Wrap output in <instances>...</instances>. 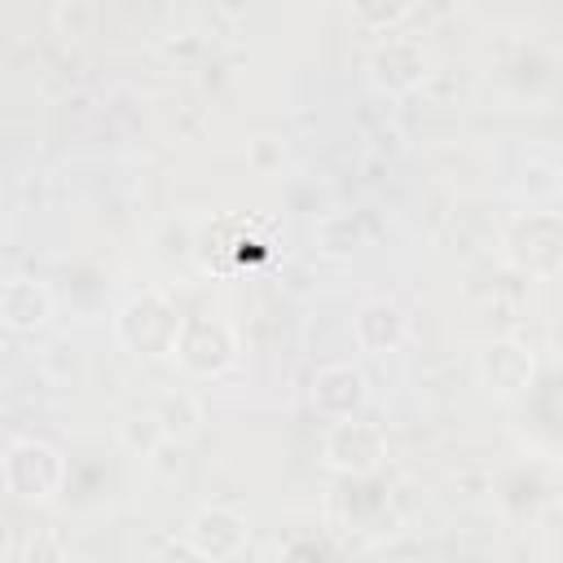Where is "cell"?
<instances>
[{
    "label": "cell",
    "mask_w": 563,
    "mask_h": 563,
    "mask_svg": "<svg viewBox=\"0 0 563 563\" xmlns=\"http://www.w3.org/2000/svg\"><path fill=\"white\" fill-rule=\"evenodd\" d=\"M361 242V229H356V220L352 216H321V224H317V246L325 251V255H347L352 246Z\"/></svg>",
    "instance_id": "15"
},
{
    "label": "cell",
    "mask_w": 563,
    "mask_h": 563,
    "mask_svg": "<svg viewBox=\"0 0 563 563\" xmlns=\"http://www.w3.org/2000/svg\"><path fill=\"white\" fill-rule=\"evenodd\" d=\"M185 537L189 545L207 559V563H224L233 554L246 550V519L233 510V506H198L185 523Z\"/></svg>",
    "instance_id": "9"
},
{
    "label": "cell",
    "mask_w": 563,
    "mask_h": 563,
    "mask_svg": "<svg viewBox=\"0 0 563 563\" xmlns=\"http://www.w3.org/2000/svg\"><path fill=\"white\" fill-rule=\"evenodd\" d=\"M180 325H185V312L176 308V299L167 290H154V286L128 295L119 303V312H114V339L132 356H145V361L176 356Z\"/></svg>",
    "instance_id": "1"
},
{
    "label": "cell",
    "mask_w": 563,
    "mask_h": 563,
    "mask_svg": "<svg viewBox=\"0 0 563 563\" xmlns=\"http://www.w3.org/2000/svg\"><path fill=\"white\" fill-rule=\"evenodd\" d=\"M53 317V290L35 277H9L0 286V321L18 334L40 330Z\"/></svg>",
    "instance_id": "11"
},
{
    "label": "cell",
    "mask_w": 563,
    "mask_h": 563,
    "mask_svg": "<svg viewBox=\"0 0 563 563\" xmlns=\"http://www.w3.org/2000/svg\"><path fill=\"white\" fill-rule=\"evenodd\" d=\"M48 22L57 35H88L97 26V4L92 0H57L48 9Z\"/></svg>",
    "instance_id": "14"
},
{
    "label": "cell",
    "mask_w": 563,
    "mask_h": 563,
    "mask_svg": "<svg viewBox=\"0 0 563 563\" xmlns=\"http://www.w3.org/2000/svg\"><path fill=\"white\" fill-rule=\"evenodd\" d=\"M365 75L378 92H413L427 84L431 75V57L422 48V40L387 31L369 53H365Z\"/></svg>",
    "instance_id": "6"
},
{
    "label": "cell",
    "mask_w": 563,
    "mask_h": 563,
    "mask_svg": "<svg viewBox=\"0 0 563 563\" xmlns=\"http://www.w3.org/2000/svg\"><path fill=\"white\" fill-rule=\"evenodd\" d=\"M405 339H409V317L396 299H369L352 312V343L361 352L383 356V352H396Z\"/></svg>",
    "instance_id": "10"
},
{
    "label": "cell",
    "mask_w": 563,
    "mask_h": 563,
    "mask_svg": "<svg viewBox=\"0 0 563 563\" xmlns=\"http://www.w3.org/2000/svg\"><path fill=\"white\" fill-rule=\"evenodd\" d=\"M0 475H4V488L13 497H22V501H48L66 484V457L48 440L18 435V440H9V449L0 457Z\"/></svg>",
    "instance_id": "3"
},
{
    "label": "cell",
    "mask_w": 563,
    "mask_h": 563,
    "mask_svg": "<svg viewBox=\"0 0 563 563\" xmlns=\"http://www.w3.org/2000/svg\"><path fill=\"white\" fill-rule=\"evenodd\" d=\"M501 255L515 273L545 282L563 273V211L554 207H528L515 211L501 229Z\"/></svg>",
    "instance_id": "2"
},
{
    "label": "cell",
    "mask_w": 563,
    "mask_h": 563,
    "mask_svg": "<svg viewBox=\"0 0 563 563\" xmlns=\"http://www.w3.org/2000/svg\"><path fill=\"white\" fill-rule=\"evenodd\" d=\"M150 413L158 418L163 435H167V440H180V444L202 427V400H198L194 391H185V387L163 391V396L154 400V409H150Z\"/></svg>",
    "instance_id": "12"
},
{
    "label": "cell",
    "mask_w": 563,
    "mask_h": 563,
    "mask_svg": "<svg viewBox=\"0 0 563 563\" xmlns=\"http://www.w3.org/2000/svg\"><path fill=\"white\" fill-rule=\"evenodd\" d=\"M321 457L330 471L352 475V479H369L383 471L387 462V431L369 418H343L330 422L321 435Z\"/></svg>",
    "instance_id": "4"
},
{
    "label": "cell",
    "mask_w": 563,
    "mask_h": 563,
    "mask_svg": "<svg viewBox=\"0 0 563 563\" xmlns=\"http://www.w3.org/2000/svg\"><path fill=\"white\" fill-rule=\"evenodd\" d=\"M405 13H409V4H356V9H352V18H361V22H378L383 35H387V22H400Z\"/></svg>",
    "instance_id": "17"
},
{
    "label": "cell",
    "mask_w": 563,
    "mask_h": 563,
    "mask_svg": "<svg viewBox=\"0 0 563 563\" xmlns=\"http://www.w3.org/2000/svg\"><path fill=\"white\" fill-rule=\"evenodd\" d=\"M308 400H312V409H317L325 422L361 418V409H365V400H369V383H365V374H361L352 361H334V365H321V369L312 374Z\"/></svg>",
    "instance_id": "8"
},
{
    "label": "cell",
    "mask_w": 563,
    "mask_h": 563,
    "mask_svg": "<svg viewBox=\"0 0 563 563\" xmlns=\"http://www.w3.org/2000/svg\"><path fill=\"white\" fill-rule=\"evenodd\" d=\"M246 163H251V172L273 176V172H282V163H286V145H282L277 136H251V141H246Z\"/></svg>",
    "instance_id": "16"
},
{
    "label": "cell",
    "mask_w": 563,
    "mask_h": 563,
    "mask_svg": "<svg viewBox=\"0 0 563 563\" xmlns=\"http://www.w3.org/2000/svg\"><path fill=\"white\" fill-rule=\"evenodd\" d=\"M145 462H150L158 475H176V471H180V440H163Z\"/></svg>",
    "instance_id": "18"
},
{
    "label": "cell",
    "mask_w": 563,
    "mask_h": 563,
    "mask_svg": "<svg viewBox=\"0 0 563 563\" xmlns=\"http://www.w3.org/2000/svg\"><path fill=\"white\" fill-rule=\"evenodd\" d=\"M154 563H207V559L189 545V537H180V541H167V545L154 554Z\"/></svg>",
    "instance_id": "19"
},
{
    "label": "cell",
    "mask_w": 563,
    "mask_h": 563,
    "mask_svg": "<svg viewBox=\"0 0 563 563\" xmlns=\"http://www.w3.org/2000/svg\"><path fill=\"white\" fill-rule=\"evenodd\" d=\"M475 378L493 396H519L537 378V356H532V347L523 339L497 334V339L479 343V352H475Z\"/></svg>",
    "instance_id": "7"
},
{
    "label": "cell",
    "mask_w": 563,
    "mask_h": 563,
    "mask_svg": "<svg viewBox=\"0 0 563 563\" xmlns=\"http://www.w3.org/2000/svg\"><path fill=\"white\" fill-rule=\"evenodd\" d=\"M172 361L194 378H220L238 361V330L224 317H211V312L185 317Z\"/></svg>",
    "instance_id": "5"
},
{
    "label": "cell",
    "mask_w": 563,
    "mask_h": 563,
    "mask_svg": "<svg viewBox=\"0 0 563 563\" xmlns=\"http://www.w3.org/2000/svg\"><path fill=\"white\" fill-rule=\"evenodd\" d=\"M163 440H167V435H163V427H158L154 413H132V418L119 422V444H123L128 453H136V457H150Z\"/></svg>",
    "instance_id": "13"
}]
</instances>
